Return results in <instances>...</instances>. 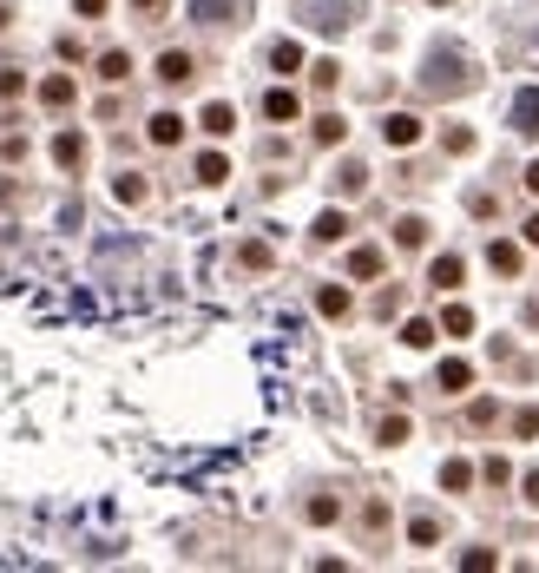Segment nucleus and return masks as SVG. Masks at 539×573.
I'll list each match as a JSON object with an SVG mask.
<instances>
[{"label":"nucleus","mask_w":539,"mask_h":573,"mask_svg":"<svg viewBox=\"0 0 539 573\" xmlns=\"http://www.w3.org/2000/svg\"><path fill=\"white\" fill-rule=\"evenodd\" d=\"M461 79H467L461 60H447V53H434V60H428V86H434V93H441V86H461Z\"/></svg>","instance_id":"nucleus-4"},{"label":"nucleus","mask_w":539,"mask_h":573,"mask_svg":"<svg viewBox=\"0 0 539 573\" xmlns=\"http://www.w3.org/2000/svg\"><path fill=\"white\" fill-rule=\"evenodd\" d=\"M270 66H276V73H296V66H303V46H296V40H276V46H270Z\"/></svg>","instance_id":"nucleus-6"},{"label":"nucleus","mask_w":539,"mask_h":573,"mask_svg":"<svg viewBox=\"0 0 539 573\" xmlns=\"http://www.w3.org/2000/svg\"><path fill=\"white\" fill-rule=\"evenodd\" d=\"M447 330L467 337V330H474V310H467V304H447Z\"/></svg>","instance_id":"nucleus-19"},{"label":"nucleus","mask_w":539,"mask_h":573,"mask_svg":"<svg viewBox=\"0 0 539 573\" xmlns=\"http://www.w3.org/2000/svg\"><path fill=\"white\" fill-rule=\"evenodd\" d=\"M79 152H86L79 132H60V139H53V158H60V166H79Z\"/></svg>","instance_id":"nucleus-13"},{"label":"nucleus","mask_w":539,"mask_h":573,"mask_svg":"<svg viewBox=\"0 0 539 573\" xmlns=\"http://www.w3.org/2000/svg\"><path fill=\"white\" fill-rule=\"evenodd\" d=\"M152 139H158V146H178V139H185V119H178V113H158V119H152Z\"/></svg>","instance_id":"nucleus-8"},{"label":"nucleus","mask_w":539,"mask_h":573,"mask_svg":"<svg viewBox=\"0 0 539 573\" xmlns=\"http://www.w3.org/2000/svg\"><path fill=\"white\" fill-rule=\"evenodd\" d=\"M316 304H323V317H343V310H349V290H343V284H329Z\"/></svg>","instance_id":"nucleus-14"},{"label":"nucleus","mask_w":539,"mask_h":573,"mask_svg":"<svg viewBox=\"0 0 539 573\" xmlns=\"http://www.w3.org/2000/svg\"><path fill=\"white\" fill-rule=\"evenodd\" d=\"M441 481H447V488H454V495H461V488H467V481H474V468H467V461H447V468H441Z\"/></svg>","instance_id":"nucleus-18"},{"label":"nucleus","mask_w":539,"mask_h":573,"mask_svg":"<svg viewBox=\"0 0 539 573\" xmlns=\"http://www.w3.org/2000/svg\"><path fill=\"white\" fill-rule=\"evenodd\" d=\"M526 185H533V191H539V166H533V172H526Z\"/></svg>","instance_id":"nucleus-28"},{"label":"nucleus","mask_w":539,"mask_h":573,"mask_svg":"<svg viewBox=\"0 0 539 573\" xmlns=\"http://www.w3.org/2000/svg\"><path fill=\"white\" fill-rule=\"evenodd\" d=\"M119 198H125V205H138V198H145V178L125 172V178H119Z\"/></svg>","instance_id":"nucleus-24"},{"label":"nucleus","mask_w":539,"mask_h":573,"mask_svg":"<svg viewBox=\"0 0 539 573\" xmlns=\"http://www.w3.org/2000/svg\"><path fill=\"white\" fill-rule=\"evenodd\" d=\"M402 343H408V349H428V343H434V323H421V317H414L408 330H402Z\"/></svg>","instance_id":"nucleus-17"},{"label":"nucleus","mask_w":539,"mask_h":573,"mask_svg":"<svg viewBox=\"0 0 539 573\" xmlns=\"http://www.w3.org/2000/svg\"><path fill=\"white\" fill-rule=\"evenodd\" d=\"M40 99H46V106H66V99H73V79H46Z\"/></svg>","instance_id":"nucleus-20"},{"label":"nucleus","mask_w":539,"mask_h":573,"mask_svg":"<svg viewBox=\"0 0 539 573\" xmlns=\"http://www.w3.org/2000/svg\"><path fill=\"white\" fill-rule=\"evenodd\" d=\"M231 14H244V0H191V20H231Z\"/></svg>","instance_id":"nucleus-5"},{"label":"nucleus","mask_w":539,"mask_h":573,"mask_svg":"<svg viewBox=\"0 0 539 573\" xmlns=\"http://www.w3.org/2000/svg\"><path fill=\"white\" fill-rule=\"evenodd\" d=\"M231 126H237V113H231V106H224V99H217V106H205V132H217V139H224V132H231Z\"/></svg>","instance_id":"nucleus-11"},{"label":"nucleus","mask_w":539,"mask_h":573,"mask_svg":"<svg viewBox=\"0 0 539 573\" xmlns=\"http://www.w3.org/2000/svg\"><path fill=\"white\" fill-rule=\"evenodd\" d=\"M264 113H270V119H296V93H290V86L264 93Z\"/></svg>","instance_id":"nucleus-7"},{"label":"nucleus","mask_w":539,"mask_h":573,"mask_svg":"<svg viewBox=\"0 0 539 573\" xmlns=\"http://www.w3.org/2000/svg\"><path fill=\"white\" fill-rule=\"evenodd\" d=\"M296 20H309L316 34H343L362 20V0H296Z\"/></svg>","instance_id":"nucleus-1"},{"label":"nucleus","mask_w":539,"mask_h":573,"mask_svg":"<svg viewBox=\"0 0 539 573\" xmlns=\"http://www.w3.org/2000/svg\"><path fill=\"white\" fill-rule=\"evenodd\" d=\"M494 270H506V277L520 270V251H514V244H494Z\"/></svg>","instance_id":"nucleus-22"},{"label":"nucleus","mask_w":539,"mask_h":573,"mask_svg":"<svg viewBox=\"0 0 539 573\" xmlns=\"http://www.w3.org/2000/svg\"><path fill=\"white\" fill-rule=\"evenodd\" d=\"M514 126H520V132H533V139H539V86H526V93L514 99Z\"/></svg>","instance_id":"nucleus-3"},{"label":"nucleus","mask_w":539,"mask_h":573,"mask_svg":"<svg viewBox=\"0 0 539 573\" xmlns=\"http://www.w3.org/2000/svg\"><path fill=\"white\" fill-rule=\"evenodd\" d=\"M349 270H355V277H375V270H382V251H355Z\"/></svg>","instance_id":"nucleus-21"},{"label":"nucleus","mask_w":539,"mask_h":573,"mask_svg":"<svg viewBox=\"0 0 539 573\" xmlns=\"http://www.w3.org/2000/svg\"><path fill=\"white\" fill-rule=\"evenodd\" d=\"M158 79H172V86H185V79H191V60H185V53H165V60H158Z\"/></svg>","instance_id":"nucleus-10"},{"label":"nucleus","mask_w":539,"mask_h":573,"mask_svg":"<svg viewBox=\"0 0 539 573\" xmlns=\"http://www.w3.org/2000/svg\"><path fill=\"white\" fill-rule=\"evenodd\" d=\"M99 7H105V0H79V14H99Z\"/></svg>","instance_id":"nucleus-26"},{"label":"nucleus","mask_w":539,"mask_h":573,"mask_svg":"<svg viewBox=\"0 0 539 573\" xmlns=\"http://www.w3.org/2000/svg\"><path fill=\"white\" fill-rule=\"evenodd\" d=\"M382 139H388V146H414V139H421V119H414V113H388V119H382Z\"/></svg>","instance_id":"nucleus-2"},{"label":"nucleus","mask_w":539,"mask_h":573,"mask_svg":"<svg viewBox=\"0 0 539 573\" xmlns=\"http://www.w3.org/2000/svg\"><path fill=\"white\" fill-rule=\"evenodd\" d=\"M394 237H402V244H421V237H428V225H421V217H402V225H394Z\"/></svg>","instance_id":"nucleus-25"},{"label":"nucleus","mask_w":539,"mask_h":573,"mask_svg":"<svg viewBox=\"0 0 539 573\" xmlns=\"http://www.w3.org/2000/svg\"><path fill=\"white\" fill-rule=\"evenodd\" d=\"M343 231H349V225H343V211H323V217H316V237H323V244H335Z\"/></svg>","instance_id":"nucleus-16"},{"label":"nucleus","mask_w":539,"mask_h":573,"mask_svg":"<svg viewBox=\"0 0 539 573\" xmlns=\"http://www.w3.org/2000/svg\"><path fill=\"white\" fill-rule=\"evenodd\" d=\"M224 172H231V166H224L217 152H205V158H197V178H205V185H224Z\"/></svg>","instance_id":"nucleus-15"},{"label":"nucleus","mask_w":539,"mask_h":573,"mask_svg":"<svg viewBox=\"0 0 539 573\" xmlns=\"http://www.w3.org/2000/svg\"><path fill=\"white\" fill-rule=\"evenodd\" d=\"M467 382H474V369H467V363H441V389H447V396H461Z\"/></svg>","instance_id":"nucleus-12"},{"label":"nucleus","mask_w":539,"mask_h":573,"mask_svg":"<svg viewBox=\"0 0 539 573\" xmlns=\"http://www.w3.org/2000/svg\"><path fill=\"white\" fill-rule=\"evenodd\" d=\"M138 7H158V0H138Z\"/></svg>","instance_id":"nucleus-30"},{"label":"nucleus","mask_w":539,"mask_h":573,"mask_svg":"<svg viewBox=\"0 0 539 573\" xmlns=\"http://www.w3.org/2000/svg\"><path fill=\"white\" fill-rule=\"evenodd\" d=\"M428 277H434L441 290H454V284L467 277V264H461V257H434V270H428Z\"/></svg>","instance_id":"nucleus-9"},{"label":"nucleus","mask_w":539,"mask_h":573,"mask_svg":"<svg viewBox=\"0 0 539 573\" xmlns=\"http://www.w3.org/2000/svg\"><path fill=\"white\" fill-rule=\"evenodd\" d=\"M99 73H105V79H125V73H132V60H125V53H105Z\"/></svg>","instance_id":"nucleus-23"},{"label":"nucleus","mask_w":539,"mask_h":573,"mask_svg":"<svg viewBox=\"0 0 539 573\" xmlns=\"http://www.w3.org/2000/svg\"><path fill=\"white\" fill-rule=\"evenodd\" d=\"M526 244H539V217H533V225H526Z\"/></svg>","instance_id":"nucleus-27"},{"label":"nucleus","mask_w":539,"mask_h":573,"mask_svg":"<svg viewBox=\"0 0 539 573\" xmlns=\"http://www.w3.org/2000/svg\"><path fill=\"white\" fill-rule=\"evenodd\" d=\"M0 26H7V0H0Z\"/></svg>","instance_id":"nucleus-29"}]
</instances>
